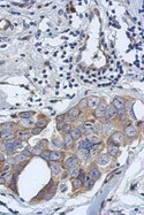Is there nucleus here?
I'll use <instances>...</instances> for the list:
<instances>
[{"mask_svg":"<svg viewBox=\"0 0 144 215\" xmlns=\"http://www.w3.org/2000/svg\"><path fill=\"white\" fill-rule=\"evenodd\" d=\"M71 136L74 140H80V138L82 137V134L80 132V130L77 129V128H72V130H71Z\"/></svg>","mask_w":144,"mask_h":215,"instance_id":"25","label":"nucleus"},{"mask_svg":"<svg viewBox=\"0 0 144 215\" xmlns=\"http://www.w3.org/2000/svg\"><path fill=\"white\" fill-rule=\"evenodd\" d=\"M53 185H54V181H53V179H51V181H50V183H49V184L45 186V189H44V190L47 192V190H50V189H51Z\"/></svg>","mask_w":144,"mask_h":215,"instance_id":"43","label":"nucleus"},{"mask_svg":"<svg viewBox=\"0 0 144 215\" xmlns=\"http://www.w3.org/2000/svg\"><path fill=\"white\" fill-rule=\"evenodd\" d=\"M119 116V120L120 121H125L127 118V114H126V109H121V111H118V115Z\"/></svg>","mask_w":144,"mask_h":215,"instance_id":"34","label":"nucleus"},{"mask_svg":"<svg viewBox=\"0 0 144 215\" xmlns=\"http://www.w3.org/2000/svg\"><path fill=\"white\" fill-rule=\"evenodd\" d=\"M64 158V152L61 151H51L50 153V161H60Z\"/></svg>","mask_w":144,"mask_h":215,"instance_id":"15","label":"nucleus"},{"mask_svg":"<svg viewBox=\"0 0 144 215\" xmlns=\"http://www.w3.org/2000/svg\"><path fill=\"white\" fill-rule=\"evenodd\" d=\"M97 163L102 167H106L108 163H109V155L107 153H102L100 155L98 156V160H97Z\"/></svg>","mask_w":144,"mask_h":215,"instance_id":"12","label":"nucleus"},{"mask_svg":"<svg viewBox=\"0 0 144 215\" xmlns=\"http://www.w3.org/2000/svg\"><path fill=\"white\" fill-rule=\"evenodd\" d=\"M80 108L76 106V107H73V108H71V111H68V113H67V116L71 117L72 120H74V118H76V117L80 115Z\"/></svg>","mask_w":144,"mask_h":215,"instance_id":"20","label":"nucleus"},{"mask_svg":"<svg viewBox=\"0 0 144 215\" xmlns=\"http://www.w3.org/2000/svg\"><path fill=\"white\" fill-rule=\"evenodd\" d=\"M92 127H93V122H92V121H87V122H84L83 128L85 129V135H91V134H93Z\"/></svg>","mask_w":144,"mask_h":215,"instance_id":"24","label":"nucleus"},{"mask_svg":"<svg viewBox=\"0 0 144 215\" xmlns=\"http://www.w3.org/2000/svg\"><path fill=\"white\" fill-rule=\"evenodd\" d=\"M124 134L122 132H120V131H115V132H113L112 134V136L109 137V139H108V144L109 145H120L122 141H124Z\"/></svg>","mask_w":144,"mask_h":215,"instance_id":"2","label":"nucleus"},{"mask_svg":"<svg viewBox=\"0 0 144 215\" xmlns=\"http://www.w3.org/2000/svg\"><path fill=\"white\" fill-rule=\"evenodd\" d=\"M16 129H18V124L14 122H6L0 125L1 132H15Z\"/></svg>","mask_w":144,"mask_h":215,"instance_id":"3","label":"nucleus"},{"mask_svg":"<svg viewBox=\"0 0 144 215\" xmlns=\"http://www.w3.org/2000/svg\"><path fill=\"white\" fill-rule=\"evenodd\" d=\"M65 116H66V114H61V115H59V116L56 117V121H58V122H64Z\"/></svg>","mask_w":144,"mask_h":215,"instance_id":"45","label":"nucleus"},{"mask_svg":"<svg viewBox=\"0 0 144 215\" xmlns=\"http://www.w3.org/2000/svg\"><path fill=\"white\" fill-rule=\"evenodd\" d=\"M1 134H2V132H1V131H0V138H1Z\"/></svg>","mask_w":144,"mask_h":215,"instance_id":"51","label":"nucleus"},{"mask_svg":"<svg viewBox=\"0 0 144 215\" xmlns=\"http://www.w3.org/2000/svg\"><path fill=\"white\" fill-rule=\"evenodd\" d=\"M47 124H49V120H47V118H45V116H42L38 121H37L36 123H35V127H38V128L44 129Z\"/></svg>","mask_w":144,"mask_h":215,"instance_id":"23","label":"nucleus"},{"mask_svg":"<svg viewBox=\"0 0 144 215\" xmlns=\"http://www.w3.org/2000/svg\"><path fill=\"white\" fill-rule=\"evenodd\" d=\"M64 125H65V122H58V125H56V129L58 130H62V128H64Z\"/></svg>","mask_w":144,"mask_h":215,"instance_id":"44","label":"nucleus"},{"mask_svg":"<svg viewBox=\"0 0 144 215\" xmlns=\"http://www.w3.org/2000/svg\"><path fill=\"white\" fill-rule=\"evenodd\" d=\"M89 176H90L92 179L97 181V179H99V178H100L102 173L99 172V169H98V168H92V169H90V172H89Z\"/></svg>","mask_w":144,"mask_h":215,"instance_id":"21","label":"nucleus"},{"mask_svg":"<svg viewBox=\"0 0 144 215\" xmlns=\"http://www.w3.org/2000/svg\"><path fill=\"white\" fill-rule=\"evenodd\" d=\"M22 169H23L22 163H15V166H14V168H13V172H14V173H20Z\"/></svg>","mask_w":144,"mask_h":215,"instance_id":"38","label":"nucleus"},{"mask_svg":"<svg viewBox=\"0 0 144 215\" xmlns=\"http://www.w3.org/2000/svg\"><path fill=\"white\" fill-rule=\"evenodd\" d=\"M12 167H13V166H12V165H9V163L7 162V163L2 167V169H1V175H5L6 173L11 172V170H12Z\"/></svg>","mask_w":144,"mask_h":215,"instance_id":"32","label":"nucleus"},{"mask_svg":"<svg viewBox=\"0 0 144 215\" xmlns=\"http://www.w3.org/2000/svg\"><path fill=\"white\" fill-rule=\"evenodd\" d=\"M118 115V111H116V108H114V106L111 104L109 106L106 107V111H105V114H104V118L106 120V121H109V120H112V118H115Z\"/></svg>","mask_w":144,"mask_h":215,"instance_id":"4","label":"nucleus"},{"mask_svg":"<svg viewBox=\"0 0 144 215\" xmlns=\"http://www.w3.org/2000/svg\"><path fill=\"white\" fill-rule=\"evenodd\" d=\"M52 144H53L56 148H59V150L64 146V145H62V143H61V140H60L59 138H53V139H52Z\"/></svg>","mask_w":144,"mask_h":215,"instance_id":"35","label":"nucleus"},{"mask_svg":"<svg viewBox=\"0 0 144 215\" xmlns=\"http://www.w3.org/2000/svg\"><path fill=\"white\" fill-rule=\"evenodd\" d=\"M125 135L128 138H135L137 136V130H136V128L134 125L128 124L127 127H125Z\"/></svg>","mask_w":144,"mask_h":215,"instance_id":"10","label":"nucleus"},{"mask_svg":"<svg viewBox=\"0 0 144 215\" xmlns=\"http://www.w3.org/2000/svg\"><path fill=\"white\" fill-rule=\"evenodd\" d=\"M44 150L43 148H40L39 146H36V147H32V155H40V153L43 152Z\"/></svg>","mask_w":144,"mask_h":215,"instance_id":"37","label":"nucleus"},{"mask_svg":"<svg viewBox=\"0 0 144 215\" xmlns=\"http://www.w3.org/2000/svg\"><path fill=\"white\" fill-rule=\"evenodd\" d=\"M18 125H21V128H34L35 127V121L32 120V117L30 118H21V121L18 122Z\"/></svg>","mask_w":144,"mask_h":215,"instance_id":"11","label":"nucleus"},{"mask_svg":"<svg viewBox=\"0 0 144 215\" xmlns=\"http://www.w3.org/2000/svg\"><path fill=\"white\" fill-rule=\"evenodd\" d=\"M77 165H78V159L76 158V155L68 156V158H66L65 161H64V166H65V168H67V169H69V168H72V167H75V166H77Z\"/></svg>","mask_w":144,"mask_h":215,"instance_id":"5","label":"nucleus"},{"mask_svg":"<svg viewBox=\"0 0 144 215\" xmlns=\"http://www.w3.org/2000/svg\"><path fill=\"white\" fill-rule=\"evenodd\" d=\"M15 137L18 139H20L21 141H27L30 138V134L28 131H25V130H18V131L15 132Z\"/></svg>","mask_w":144,"mask_h":215,"instance_id":"14","label":"nucleus"},{"mask_svg":"<svg viewBox=\"0 0 144 215\" xmlns=\"http://www.w3.org/2000/svg\"><path fill=\"white\" fill-rule=\"evenodd\" d=\"M89 140H90L91 143L93 144V145H97V144H100L102 143V138L98 136V135H89Z\"/></svg>","mask_w":144,"mask_h":215,"instance_id":"28","label":"nucleus"},{"mask_svg":"<svg viewBox=\"0 0 144 215\" xmlns=\"http://www.w3.org/2000/svg\"><path fill=\"white\" fill-rule=\"evenodd\" d=\"M112 177H113V173H112V174H109V175L107 176V178L105 179V183H107V182L109 181V179H111V178H112Z\"/></svg>","mask_w":144,"mask_h":215,"instance_id":"49","label":"nucleus"},{"mask_svg":"<svg viewBox=\"0 0 144 215\" xmlns=\"http://www.w3.org/2000/svg\"><path fill=\"white\" fill-rule=\"evenodd\" d=\"M35 115V112H32V111H29V112H22V113H20L18 114V116L21 117V118H30V117H32Z\"/></svg>","mask_w":144,"mask_h":215,"instance_id":"30","label":"nucleus"},{"mask_svg":"<svg viewBox=\"0 0 144 215\" xmlns=\"http://www.w3.org/2000/svg\"><path fill=\"white\" fill-rule=\"evenodd\" d=\"M50 153H51L50 150H44V151L40 153V156H42L45 161H50Z\"/></svg>","mask_w":144,"mask_h":215,"instance_id":"33","label":"nucleus"},{"mask_svg":"<svg viewBox=\"0 0 144 215\" xmlns=\"http://www.w3.org/2000/svg\"><path fill=\"white\" fill-rule=\"evenodd\" d=\"M22 143L20 139H13V140H7L4 143V148H5V152L7 154H13L16 150L22 147Z\"/></svg>","mask_w":144,"mask_h":215,"instance_id":"1","label":"nucleus"},{"mask_svg":"<svg viewBox=\"0 0 144 215\" xmlns=\"http://www.w3.org/2000/svg\"><path fill=\"white\" fill-rule=\"evenodd\" d=\"M1 148H4V140L0 138V150H1Z\"/></svg>","mask_w":144,"mask_h":215,"instance_id":"50","label":"nucleus"},{"mask_svg":"<svg viewBox=\"0 0 144 215\" xmlns=\"http://www.w3.org/2000/svg\"><path fill=\"white\" fill-rule=\"evenodd\" d=\"M93 184H95V179H92L90 176L87 175L85 176V178L83 179V185H82V188H84V189H91L92 186H93Z\"/></svg>","mask_w":144,"mask_h":215,"instance_id":"17","label":"nucleus"},{"mask_svg":"<svg viewBox=\"0 0 144 215\" xmlns=\"http://www.w3.org/2000/svg\"><path fill=\"white\" fill-rule=\"evenodd\" d=\"M6 183V179L2 175H0V184H5Z\"/></svg>","mask_w":144,"mask_h":215,"instance_id":"47","label":"nucleus"},{"mask_svg":"<svg viewBox=\"0 0 144 215\" xmlns=\"http://www.w3.org/2000/svg\"><path fill=\"white\" fill-rule=\"evenodd\" d=\"M87 100H88V108L89 109H96V107L100 102V99L98 97H95V96L87 98Z\"/></svg>","mask_w":144,"mask_h":215,"instance_id":"13","label":"nucleus"},{"mask_svg":"<svg viewBox=\"0 0 144 215\" xmlns=\"http://www.w3.org/2000/svg\"><path fill=\"white\" fill-rule=\"evenodd\" d=\"M112 105L114 106V108H116V111H121V109H126V102L122 98L115 97L112 101Z\"/></svg>","mask_w":144,"mask_h":215,"instance_id":"7","label":"nucleus"},{"mask_svg":"<svg viewBox=\"0 0 144 215\" xmlns=\"http://www.w3.org/2000/svg\"><path fill=\"white\" fill-rule=\"evenodd\" d=\"M77 107L80 108V111H84V109H87V108H88V100H87V98L82 99V100L80 101V104H78V106H77Z\"/></svg>","mask_w":144,"mask_h":215,"instance_id":"31","label":"nucleus"},{"mask_svg":"<svg viewBox=\"0 0 144 215\" xmlns=\"http://www.w3.org/2000/svg\"><path fill=\"white\" fill-rule=\"evenodd\" d=\"M74 143H75V140L72 138L71 134H65L64 135V144L62 145L66 150H72L74 147Z\"/></svg>","mask_w":144,"mask_h":215,"instance_id":"8","label":"nucleus"},{"mask_svg":"<svg viewBox=\"0 0 144 215\" xmlns=\"http://www.w3.org/2000/svg\"><path fill=\"white\" fill-rule=\"evenodd\" d=\"M92 130H93V132H95L96 135H98V134H102V130H103V123H102L99 120H97L96 122H93Z\"/></svg>","mask_w":144,"mask_h":215,"instance_id":"19","label":"nucleus"},{"mask_svg":"<svg viewBox=\"0 0 144 215\" xmlns=\"http://www.w3.org/2000/svg\"><path fill=\"white\" fill-rule=\"evenodd\" d=\"M42 128H38V127H34L32 129H31V135H39L40 132H42Z\"/></svg>","mask_w":144,"mask_h":215,"instance_id":"40","label":"nucleus"},{"mask_svg":"<svg viewBox=\"0 0 144 215\" xmlns=\"http://www.w3.org/2000/svg\"><path fill=\"white\" fill-rule=\"evenodd\" d=\"M106 102L100 100V102L98 104V106L96 107V111H95V116L97 117H103L105 114V111H106Z\"/></svg>","mask_w":144,"mask_h":215,"instance_id":"6","label":"nucleus"},{"mask_svg":"<svg viewBox=\"0 0 144 215\" xmlns=\"http://www.w3.org/2000/svg\"><path fill=\"white\" fill-rule=\"evenodd\" d=\"M28 161H29V158L27 155H24L23 153H18V155L15 156V162L16 163H23V165H25Z\"/></svg>","mask_w":144,"mask_h":215,"instance_id":"22","label":"nucleus"},{"mask_svg":"<svg viewBox=\"0 0 144 215\" xmlns=\"http://www.w3.org/2000/svg\"><path fill=\"white\" fill-rule=\"evenodd\" d=\"M89 155H90L89 154V150H87V148H78L77 152H76V158L78 160H84Z\"/></svg>","mask_w":144,"mask_h":215,"instance_id":"16","label":"nucleus"},{"mask_svg":"<svg viewBox=\"0 0 144 215\" xmlns=\"http://www.w3.org/2000/svg\"><path fill=\"white\" fill-rule=\"evenodd\" d=\"M77 129L80 130V132H81L82 135H84V134H85V129L83 128V125H78V127H77Z\"/></svg>","mask_w":144,"mask_h":215,"instance_id":"46","label":"nucleus"},{"mask_svg":"<svg viewBox=\"0 0 144 215\" xmlns=\"http://www.w3.org/2000/svg\"><path fill=\"white\" fill-rule=\"evenodd\" d=\"M85 176H87V173H85L84 170H82V169H81V170H80V173H78V175H77V178H78V179H81V181L83 182V179L85 178Z\"/></svg>","mask_w":144,"mask_h":215,"instance_id":"41","label":"nucleus"},{"mask_svg":"<svg viewBox=\"0 0 144 215\" xmlns=\"http://www.w3.org/2000/svg\"><path fill=\"white\" fill-rule=\"evenodd\" d=\"M49 162H50V169H51L52 175L53 176L59 175V174L61 173V170H62L60 163H59L58 161H49Z\"/></svg>","mask_w":144,"mask_h":215,"instance_id":"9","label":"nucleus"},{"mask_svg":"<svg viewBox=\"0 0 144 215\" xmlns=\"http://www.w3.org/2000/svg\"><path fill=\"white\" fill-rule=\"evenodd\" d=\"M45 193H46V191H45V190H42V191H40V192H39V193H38V195H36V198H35V199H36V200H39V199H43V198L45 197Z\"/></svg>","mask_w":144,"mask_h":215,"instance_id":"42","label":"nucleus"},{"mask_svg":"<svg viewBox=\"0 0 144 215\" xmlns=\"http://www.w3.org/2000/svg\"><path fill=\"white\" fill-rule=\"evenodd\" d=\"M107 154L109 156H116L119 154V146L118 145H108Z\"/></svg>","mask_w":144,"mask_h":215,"instance_id":"18","label":"nucleus"},{"mask_svg":"<svg viewBox=\"0 0 144 215\" xmlns=\"http://www.w3.org/2000/svg\"><path fill=\"white\" fill-rule=\"evenodd\" d=\"M15 138V132H2L1 134V139L7 141V140H13Z\"/></svg>","mask_w":144,"mask_h":215,"instance_id":"27","label":"nucleus"},{"mask_svg":"<svg viewBox=\"0 0 144 215\" xmlns=\"http://www.w3.org/2000/svg\"><path fill=\"white\" fill-rule=\"evenodd\" d=\"M4 161H5V154L0 152V163H1V162H4Z\"/></svg>","mask_w":144,"mask_h":215,"instance_id":"48","label":"nucleus"},{"mask_svg":"<svg viewBox=\"0 0 144 215\" xmlns=\"http://www.w3.org/2000/svg\"><path fill=\"white\" fill-rule=\"evenodd\" d=\"M71 130H72V125H71L69 123H65V125H64V128H62L61 131H62L64 134H69Z\"/></svg>","mask_w":144,"mask_h":215,"instance_id":"36","label":"nucleus"},{"mask_svg":"<svg viewBox=\"0 0 144 215\" xmlns=\"http://www.w3.org/2000/svg\"><path fill=\"white\" fill-rule=\"evenodd\" d=\"M72 185H73V189H74V190H77V189H81V188H82L83 182H82L81 179H78L77 177H74L72 181Z\"/></svg>","mask_w":144,"mask_h":215,"instance_id":"26","label":"nucleus"},{"mask_svg":"<svg viewBox=\"0 0 144 215\" xmlns=\"http://www.w3.org/2000/svg\"><path fill=\"white\" fill-rule=\"evenodd\" d=\"M111 124L109 123H105V124H103V130H102V132H104V134H107L108 131L111 130Z\"/></svg>","mask_w":144,"mask_h":215,"instance_id":"39","label":"nucleus"},{"mask_svg":"<svg viewBox=\"0 0 144 215\" xmlns=\"http://www.w3.org/2000/svg\"><path fill=\"white\" fill-rule=\"evenodd\" d=\"M80 167H78V165L77 166H75V167H72V168H69V175L72 176L73 178L74 177H77L78 175V173H80Z\"/></svg>","mask_w":144,"mask_h":215,"instance_id":"29","label":"nucleus"}]
</instances>
